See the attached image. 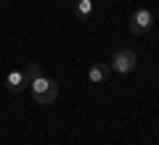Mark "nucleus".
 Returning <instances> with one entry per match:
<instances>
[{
    "instance_id": "nucleus-3",
    "label": "nucleus",
    "mask_w": 159,
    "mask_h": 145,
    "mask_svg": "<svg viewBox=\"0 0 159 145\" xmlns=\"http://www.w3.org/2000/svg\"><path fill=\"white\" fill-rule=\"evenodd\" d=\"M135 53L130 50V48H122V50H117L114 53V58H111V63H109V69L111 71H117V74H130L133 69H135Z\"/></svg>"
},
{
    "instance_id": "nucleus-6",
    "label": "nucleus",
    "mask_w": 159,
    "mask_h": 145,
    "mask_svg": "<svg viewBox=\"0 0 159 145\" xmlns=\"http://www.w3.org/2000/svg\"><path fill=\"white\" fill-rule=\"evenodd\" d=\"M90 13H93V0H77V16L90 19Z\"/></svg>"
},
{
    "instance_id": "nucleus-7",
    "label": "nucleus",
    "mask_w": 159,
    "mask_h": 145,
    "mask_svg": "<svg viewBox=\"0 0 159 145\" xmlns=\"http://www.w3.org/2000/svg\"><path fill=\"white\" fill-rule=\"evenodd\" d=\"M24 77H27V84H29L32 79L43 77V66H40V63H29V66L24 69Z\"/></svg>"
},
{
    "instance_id": "nucleus-2",
    "label": "nucleus",
    "mask_w": 159,
    "mask_h": 145,
    "mask_svg": "<svg viewBox=\"0 0 159 145\" xmlns=\"http://www.w3.org/2000/svg\"><path fill=\"white\" fill-rule=\"evenodd\" d=\"M151 27H154V11L151 8H135L133 16H130V32L135 34V37H141V34H146Z\"/></svg>"
},
{
    "instance_id": "nucleus-4",
    "label": "nucleus",
    "mask_w": 159,
    "mask_h": 145,
    "mask_svg": "<svg viewBox=\"0 0 159 145\" xmlns=\"http://www.w3.org/2000/svg\"><path fill=\"white\" fill-rule=\"evenodd\" d=\"M109 74H111V69H109V63H93L90 69H88V79H90L93 84H101L109 79Z\"/></svg>"
},
{
    "instance_id": "nucleus-1",
    "label": "nucleus",
    "mask_w": 159,
    "mask_h": 145,
    "mask_svg": "<svg viewBox=\"0 0 159 145\" xmlns=\"http://www.w3.org/2000/svg\"><path fill=\"white\" fill-rule=\"evenodd\" d=\"M29 92H32V100L37 103V106H51L53 100H56V95H58V84L56 79L51 77H37L29 82Z\"/></svg>"
},
{
    "instance_id": "nucleus-5",
    "label": "nucleus",
    "mask_w": 159,
    "mask_h": 145,
    "mask_svg": "<svg viewBox=\"0 0 159 145\" xmlns=\"http://www.w3.org/2000/svg\"><path fill=\"white\" fill-rule=\"evenodd\" d=\"M24 87H27V77H24V71H8L6 90H11V92H21Z\"/></svg>"
}]
</instances>
